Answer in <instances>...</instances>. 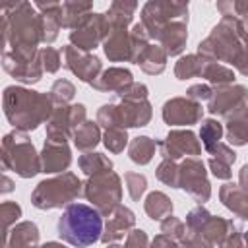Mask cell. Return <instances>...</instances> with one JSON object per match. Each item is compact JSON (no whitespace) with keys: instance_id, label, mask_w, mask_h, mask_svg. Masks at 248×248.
<instances>
[{"instance_id":"cell-2","label":"cell","mask_w":248,"mask_h":248,"mask_svg":"<svg viewBox=\"0 0 248 248\" xmlns=\"http://www.w3.org/2000/svg\"><path fill=\"white\" fill-rule=\"evenodd\" d=\"M4 105H6V116L10 118V122L21 130L37 128L39 122L46 118L50 112V101L45 95L19 89V87L6 89Z\"/></svg>"},{"instance_id":"cell-16","label":"cell","mask_w":248,"mask_h":248,"mask_svg":"<svg viewBox=\"0 0 248 248\" xmlns=\"http://www.w3.org/2000/svg\"><path fill=\"white\" fill-rule=\"evenodd\" d=\"M170 209H172V203L165 194H161V192L149 194V198L145 202V211L149 213L151 219H163V217L170 215Z\"/></svg>"},{"instance_id":"cell-8","label":"cell","mask_w":248,"mask_h":248,"mask_svg":"<svg viewBox=\"0 0 248 248\" xmlns=\"http://www.w3.org/2000/svg\"><path fill=\"white\" fill-rule=\"evenodd\" d=\"M200 114H202V108L184 99H172L165 103V108H163V118L169 124H192L200 118Z\"/></svg>"},{"instance_id":"cell-9","label":"cell","mask_w":248,"mask_h":248,"mask_svg":"<svg viewBox=\"0 0 248 248\" xmlns=\"http://www.w3.org/2000/svg\"><path fill=\"white\" fill-rule=\"evenodd\" d=\"M161 147H163V155L170 157V159L182 157L186 153H192V155L200 153V147H198L192 132H170L167 141Z\"/></svg>"},{"instance_id":"cell-11","label":"cell","mask_w":248,"mask_h":248,"mask_svg":"<svg viewBox=\"0 0 248 248\" xmlns=\"http://www.w3.org/2000/svg\"><path fill=\"white\" fill-rule=\"evenodd\" d=\"M43 169L45 172H56L70 165V151L64 145V141L46 140L45 151H43Z\"/></svg>"},{"instance_id":"cell-33","label":"cell","mask_w":248,"mask_h":248,"mask_svg":"<svg viewBox=\"0 0 248 248\" xmlns=\"http://www.w3.org/2000/svg\"><path fill=\"white\" fill-rule=\"evenodd\" d=\"M153 248H176V246H174L172 240H169V238H165V236H157V238L153 240Z\"/></svg>"},{"instance_id":"cell-13","label":"cell","mask_w":248,"mask_h":248,"mask_svg":"<svg viewBox=\"0 0 248 248\" xmlns=\"http://www.w3.org/2000/svg\"><path fill=\"white\" fill-rule=\"evenodd\" d=\"M167 48V52L170 54H178L182 48H184V43H186V25L184 21H170L161 33L159 37Z\"/></svg>"},{"instance_id":"cell-21","label":"cell","mask_w":248,"mask_h":248,"mask_svg":"<svg viewBox=\"0 0 248 248\" xmlns=\"http://www.w3.org/2000/svg\"><path fill=\"white\" fill-rule=\"evenodd\" d=\"M203 66H205L203 60L200 62L198 56H186L176 64V76H178V79H186V78L198 76V74L203 72Z\"/></svg>"},{"instance_id":"cell-24","label":"cell","mask_w":248,"mask_h":248,"mask_svg":"<svg viewBox=\"0 0 248 248\" xmlns=\"http://www.w3.org/2000/svg\"><path fill=\"white\" fill-rule=\"evenodd\" d=\"M105 145L110 149V151H122L124 145H126V132L120 130V128H108L107 136H105Z\"/></svg>"},{"instance_id":"cell-29","label":"cell","mask_w":248,"mask_h":248,"mask_svg":"<svg viewBox=\"0 0 248 248\" xmlns=\"http://www.w3.org/2000/svg\"><path fill=\"white\" fill-rule=\"evenodd\" d=\"M209 165H211V169H213V174L215 176H219V178H229L231 176V170H229V163H225V161H215V159H211L209 161Z\"/></svg>"},{"instance_id":"cell-17","label":"cell","mask_w":248,"mask_h":248,"mask_svg":"<svg viewBox=\"0 0 248 248\" xmlns=\"http://www.w3.org/2000/svg\"><path fill=\"white\" fill-rule=\"evenodd\" d=\"M153 151H155L153 140L147 138V136H141V138H136L132 141V145H130V159L134 163H141L143 165V163H147L151 159Z\"/></svg>"},{"instance_id":"cell-14","label":"cell","mask_w":248,"mask_h":248,"mask_svg":"<svg viewBox=\"0 0 248 248\" xmlns=\"http://www.w3.org/2000/svg\"><path fill=\"white\" fill-rule=\"evenodd\" d=\"M134 225V213L126 207H118L116 215L107 223V232L103 234V240L108 242V240H114V238H120L124 234V231L128 227Z\"/></svg>"},{"instance_id":"cell-27","label":"cell","mask_w":248,"mask_h":248,"mask_svg":"<svg viewBox=\"0 0 248 248\" xmlns=\"http://www.w3.org/2000/svg\"><path fill=\"white\" fill-rule=\"evenodd\" d=\"M159 178L163 180V182H167V184H172V186H178V178H176V174H178V170L174 169V165L172 163H169V161H165L161 167H159Z\"/></svg>"},{"instance_id":"cell-5","label":"cell","mask_w":248,"mask_h":248,"mask_svg":"<svg viewBox=\"0 0 248 248\" xmlns=\"http://www.w3.org/2000/svg\"><path fill=\"white\" fill-rule=\"evenodd\" d=\"M4 145L14 149V161L8 163L6 167H12L19 176H33L35 172H39L41 163L35 157V149L25 136H19V134L6 136Z\"/></svg>"},{"instance_id":"cell-20","label":"cell","mask_w":248,"mask_h":248,"mask_svg":"<svg viewBox=\"0 0 248 248\" xmlns=\"http://www.w3.org/2000/svg\"><path fill=\"white\" fill-rule=\"evenodd\" d=\"M221 134H223V128H221L219 122H215V120H205V122L202 124V134H200V136H202V141H203V145H205L207 151L213 149V147L219 143Z\"/></svg>"},{"instance_id":"cell-18","label":"cell","mask_w":248,"mask_h":248,"mask_svg":"<svg viewBox=\"0 0 248 248\" xmlns=\"http://www.w3.org/2000/svg\"><path fill=\"white\" fill-rule=\"evenodd\" d=\"M37 236H39V232L33 223H21L19 227L14 229L12 242L16 248H33L37 242Z\"/></svg>"},{"instance_id":"cell-25","label":"cell","mask_w":248,"mask_h":248,"mask_svg":"<svg viewBox=\"0 0 248 248\" xmlns=\"http://www.w3.org/2000/svg\"><path fill=\"white\" fill-rule=\"evenodd\" d=\"M74 97V85L66 79H60L52 85V99L54 101H60V103H66Z\"/></svg>"},{"instance_id":"cell-15","label":"cell","mask_w":248,"mask_h":248,"mask_svg":"<svg viewBox=\"0 0 248 248\" xmlns=\"http://www.w3.org/2000/svg\"><path fill=\"white\" fill-rule=\"evenodd\" d=\"M101 79L103 81H91L93 87H97L101 91H108V89H120L122 91L128 85H132V74L128 70H118V68L105 72V76Z\"/></svg>"},{"instance_id":"cell-12","label":"cell","mask_w":248,"mask_h":248,"mask_svg":"<svg viewBox=\"0 0 248 248\" xmlns=\"http://www.w3.org/2000/svg\"><path fill=\"white\" fill-rule=\"evenodd\" d=\"M246 99V89L244 87H234V89H227V91H221L217 93V99L209 105V110L213 114H223V116H229L232 107H240ZM234 110V108H232Z\"/></svg>"},{"instance_id":"cell-4","label":"cell","mask_w":248,"mask_h":248,"mask_svg":"<svg viewBox=\"0 0 248 248\" xmlns=\"http://www.w3.org/2000/svg\"><path fill=\"white\" fill-rule=\"evenodd\" d=\"M85 196L95 203L97 211L110 213L112 207L120 200V182L114 172H105L97 174L93 180H89Z\"/></svg>"},{"instance_id":"cell-30","label":"cell","mask_w":248,"mask_h":248,"mask_svg":"<svg viewBox=\"0 0 248 248\" xmlns=\"http://www.w3.org/2000/svg\"><path fill=\"white\" fill-rule=\"evenodd\" d=\"M161 229H163V232H167V234H170L172 231H176V236H180V234H182V231H184L182 223H180L178 219H174V217H169L167 221H163ZM172 234H174V232H172Z\"/></svg>"},{"instance_id":"cell-28","label":"cell","mask_w":248,"mask_h":248,"mask_svg":"<svg viewBox=\"0 0 248 248\" xmlns=\"http://www.w3.org/2000/svg\"><path fill=\"white\" fill-rule=\"evenodd\" d=\"M43 58H45V68H46L48 72H54V70L60 66L58 52L52 50V48H45V50H43Z\"/></svg>"},{"instance_id":"cell-7","label":"cell","mask_w":248,"mask_h":248,"mask_svg":"<svg viewBox=\"0 0 248 248\" xmlns=\"http://www.w3.org/2000/svg\"><path fill=\"white\" fill-rule=\"evenodd\" d=\"M101 29H107L108 31V19H107V14H93L81 27H78L70 39L78 45V48H83V50H89L93 48L99 39H101Z\"/></svg>"},{"instance_id":"cell-10","label":"cell","mask_w":248,"mask_h":248,"mask_svg":"<svg viewBox=\"0 0 248 248\" xmlns=\"http://www.w3.org/2000/svg\"><path fill=\"white\" fill-rule=\"evenodd\" d=\"M66 56H68V68H72V72L78 74L79 79H83V81H91L95 78V74L101 70L99 58L83 54L79 50H74L72 46L66 48Z\"/></svg>"},{"instance_id":"cell-31","label":"cell","mask_w":248,"mask_h":248,"mask_svg":"<svg viewBox=\"0 0 248 248\" xmlns=\"http://www.w3.org/2000/svg\"><path fill=\"white\" fill-rule=\"evenodd\" d=\"M147 244V236L143 231H134L128 238V246L126 248H145Z\"/></svg>"},{"instance_id":"cell-34","label":"cell","mask_w":248,"mask_h":248,"mask_svg":"<svg viewBox=\"0 0 248 248\" xmlns=\"http://www.w3.org/2000/svg\"><path fill=\"white\" fill-rule=\"evenodd\" d=\"M43 248H64V246H60V244H56V242H48V244H45Z\"/></svg>"},{"instance_id":"cell-32","label":"cell","mask_w":248,"mask_h":248,"mask_svg":"<svg viewBox=\"0 0 248 248\" xmlns=\"http://www.w3.org/2000/svg\"><path fill=\"white\" fill-rule=\"evenodd\" d=\"M188 95L194 97V99H209L211 97V91L205 85H194V87H190Z\"/></svg>"},{"instance_id":"cell-3","label":"cell","mask_w":248,"mask_h":248,"mask_svg":"<svg viewBox=\"0 0 248 248\" xmlns=\"http://www.w3.org/2000/svg\"><path fill=\"white\" fill-rule=\"evenodd\" d=\"M78 194H79V180L74 174H64L62 178L41 182L33 192V205L39 209L58 207L74 200Z\"/></svg>"},{"instance_id":"cell-1","label":"cell","mask_w":248,"mask_h":248,"mask_svg":"<svg viewBox=\"0 0 248 248\" xmlns=\"http://www.w3.org/2000/svg\"><path fill=\"white\" fill-rule=\"evenodd\" d=\"M58 234L76 248H87L103 238L101 213L85 203H70L58 219Z\"/></svg>"},{"instance_id":"cell-19","label":"cell","mask_w":248,"mask_h":248,"mask_svg":"<svg viewBox=\"0 0 248 248\" xmlns=\"http://www.w3.org/2000/svg\"><path fill=\"white\" fill-rule=\"evenodd\" d=\"M97 141H99V130H97V126H95L93 122H85V124L76 132V145H78L79 149H83V151L95 147Z\"/></svg>"},{"instance_id":"cell-6","label":"cell","mask_w":248,"mask_h":248,"mask_svg":"<svg viewBox=\"0 0 248 248\" xmlns=\"http://www.w3.org/2000/svg\"><path fill=\"white\" fill-rule=\"evenodd\" d=\"M178 186L184 188L188 194H192L198 202H203L209 198V184L205 180V170L200 161H186L180 169V180Z\"/></svg>"},{"instance_id":"cell-26","label":"cell","mask_w":248,"mask_h":248,"mask_svg":"<svg viewBox=\"0 0 248 248\" xmlns=\"http://www.w3.org/2000/svg\"><path fill=\"white\" fill-rule=\"evenodd\" d=\"M126 182H128V190H130V196H132L134 200H138V198L143 194V190H145V184H147L143 174H134V172L126 174Z\"/></svg>"},{"instance_id":"cell-22","label":"cell","mask_w":248,"mask_h":248,"mask_svg":"<svg viewBox=\"0 0 248 248\" xmlns=\"http://www.w3.org/2000/svg\"><path fill=\"white\" fill-rule=\"evenodd\" d=\"M79 165H81V169H83L87 174H91V172H101V170H108V169L112 167V163H110L107 157H103L101 153L83 155V157L79 159Z\"/></svg>"},{"instance_id":"cell-23","label":"cell","mask_w":248,"mask_h":248,"mask_svg":"<svg viewBox=\"0 0 248 248\" xmlns=\"http://www.w3.org/2000/svg\"><path fill=\"white\" fill-rule=\"evenodd\" d=\"M209 81H217V83H229L232 79V74L223 68V66H217V64H207L203 66V72H202Z\"/></svg>"}]
</instances>
